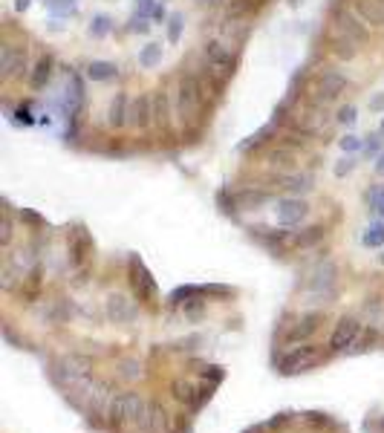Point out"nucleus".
<instances>
[{
	"mask_svg": "<svg viewBox=\"0 0 384 433\" xmlns=\"http://www.w3.org/2000/svg\"><path fill=\"white\" fill-rule=\"evenodd\" d=\"M341 292V269L333 258H321L310 271H306V281L301 289V304L303 309H312V306H326L338 298Z\"/></svg>",
	"mask_w": 384,
	"mask_h": 433,
	"instance_id": "1",
	"label": "nucleus"
},
{
	"mask_svg": "<svg viewBox=\"0 0 384 433\" xmlns=\"http://www.w3.org/2000/svg\"><path fill=\"white\" fill-rule=\"evenodd\" d=\"M49 376L61 390L81 396V393L90 387V381L95 379L93 376V359L84 356V352H64V356H55L49 361Z\"/></svg>",
	"mask_w": 384,
	"mask_h": 433,
	"instance_id": "2",
	"label": "nucleus"
},
{
	"mask_svg": "<svg viewBox=\"0 0 384 433\" xmlns=\"http://www.w3.org/2000/svg\"><path fill=\"white\" fill-rule=\"evenodd\" d=\"M364 41H367V29H364L350 12H344V9L333 12V17H330V44H333V52L338 58H347V61L355 58Z\"/></svg>",
	"mask_w": 384,
	"mask_h": 433,
	"instance_id": "3",
	"label": "nucleus"
},
{
	"mask_svg": "<svg viewBox=\"0 0 384 433\" xmlns=\"http://www.w3.org/2000/svg\"><path fill=\"white\" fill-rule=\"evenodd\" d=\"M205 102V78L197 72V70H188L182 78H179V87H177V107H174V116L182 122V125H191L197 119V113Z\"/></svg>",
	"mask_w": 384,
	"mask_h": 433,
	"instance_id": "4",
	"label": "nucleus"
},
{
	"mask_svg": "<svg viewBox=\"0 0 384 433\" xmlns=\"http://www.w3.org/2000/svg\"><path fill=\"white\" fill-rule=\"evenodd\" d=\"M323 324V309H303L295 315V324H286V318H280L278 324V344L292 349L298 344H310V338L321 329Z\"/></svg>",
	"mask_w": 384,
	"mask_h": 433,
	"instance_id": "5",
	"label": "nucleus"
},
{
	"mask_svg": "<svg viewBox=\"0 0 384 433\" xmlns=\"http://www.w3.org/2000/svg\"><path fill=\"white\" fill-rule=\"evenodd\" d=\"M147 410V399L142 396V393L136 390H116L113 393V399H110V407H107V419L110 425H136L142 419V413Z\"/></svg>",
	"mask_w": 384,
	"mask_h": 433,
	"instance_id": "6",
	"label": "nucleus"
},
{
	"mask_svg": "<svg viewBox=\"0 0 384 433\" xmlns=\"http://www.w3.org/2000/svg\"><path fill=\"white\" fill-rule=\"evenodd\" d=\"M323 359H326V352L318 344H301V347H292L289 352H283V356L278 359V372H280V376L310 372L318 364H323Z\"/></svg>",
	"mask_w": 384,
	"mask_h": 433,
	"instance_id": "7",
	"label": "nucleus"
},
{
	"mask_svg": "<svg viewBox=\"0 0 384 433\" xmlns=\"http://www.w3.org/2000/svg\"><path fill=\"white\" fill-rule=\"evenodd\" d=\"M214 387L217 384H200L197 379H191V376H179L170 381V396H174L179 404H188V407H194L200 410L205 402H211V396H214Z\"/></svg>",
	"mask_w": 384,
	"mask_h": 433,
	"instance_id": "8",
	"label": "nucleus"
},
{
	"mask_svg": "<svg viewBox=\"0 0 384 433\" xmlns=\"http://www.w3.org/2000/svg\"><path fill=\"white\" fill-rule=\"evenodd\" d=\"M344 87H347V78H344L338 70H321L318 78H315V84H312V90L306 95H310L312 102L323 104V107H333L341 98Z\"/></svg>",
	"mask_w": 384,
	"mask_h": 433,
	"instance_id": "9",
	"label": "nucleus"
},
{
	"mask_svg": "<svg viewBox=\"0 0 384 433\" xmlns=\"http://www.w3.org/2000/svg\"><path fill=\"white\" fill-rule=\"evenodd\" d=\"M252 240H257L266 251H272L275 258H283L292 249V231L289 228H272V226H252L248 228Z\"/></svg>",
	"mask_w": 384,
	"mask_h": 433,
	"instance_id": "10",
	"label": "nucleus"
},
{
	"mask_svg": "<svg viewBox=\"0 0 384 433\" xmlns=\"http://www.w3.org/2000/svg\"><path fill=\"white\" fill-rule=\"evenodd\" d=\"M127 269H130V286H133V292L139 294V301L157 304L159 301V286H157V281L150 278V271L145 269V263L136 258V254L127 260Z\"/></svg>",
	"mask_w": 384,
	"mask_h": 433,
	"instance_id": "11",
	"label": "nucleus"
},
{
	"mask_svg": "<svg viewBox=\"0 0 384 433\" xmlns=\"http://www.w3.org/2000/svg\"><path fill=\"white\" fill-rule=\"evenodd\" d=\"M104 318L113 321V324L127 326V324H133V321L139 318V306H136V301H130L127 294L110 292L107 298H104Z\"/></svg>",
	"mask_w": 384,
	"mask_h": 433,
	"instance_id": "12",
	"label": "nucleus"
},
{
	"mask_svg": "<svg viewBox=\"0 0 384 433\" xmlns=\"http://www.w3.org/2000/svg\"><path fill=\"white\" fill-rule=\"evenodd\" d=\"M361 329H364V321L355 318V315H344V318L335 324L333 329V336H330V352H350V347L355 344V338L361 336Z\"/></svg>",
	"mask_w": 384,
	"mask_h": 433,
	"instance_id": "13",
	"label": "nucleus"
},
{
	"mask_svg": "<svg viewBox=\"0 0 384 433\" xmlns=\"http://www.w3.org/2000/svg\"><path fill=\"white\" fill-rule=\"evenodd\" d=\"M272 188L283 191L286 196H301L315 188V176L306 171H280L278 176H272Z\"/></svg>",
	"mask_w": 384,
	"mask_h": 433,
	"instance_id": "14",
	"label": "nucleus"
},
{
	"mask_svg": "<svg viewBox=\"0 0 384 433\" xmlns=\"http://www.w3.org/2000/svg\"><path fill=\"white\" fill-rule=\"evenodd\" d=\"M275 216L283 228H295L303 220H310V205H306V200H301V196H283L275 205Z\"/></svg>",
	"mask_w": 384,
	"mask_h": 433,
	"instance_id": "15",
	"label": "nucleus"
},
{
	"mask_svg": "<svg viewBox=\"0 0 384 433\" xmlns=\"http://www.w3.org/2000/svg\"><path fill=\"white\" fill-rule=\"evenodd\" d=\"M26 47H15L3 44L0 49V70H3V81H17V78L26 75Z\"/></svg>",
	"mask_w": 384,
	"mask_h": 433,
	"instance_id": "16",
	"label": "nucleus"
},
{
	"mask_svg": "<svg viewBox=\"0 0 384 433\" xmlns=\"http://www.w3.org/2000/svg\"><path fill=\"white\" fill-rule=\"evenodd\" d=\"M72 315H75V309H72V304H70L67 298H52V301H44L41 306L35 309V318L41 321V324H47V326H61V324H70V321H72Z\"/></svg>",
	"mask_w": 384,
	"mask_h": 433,
	"instance_id": "17",
	"label": "nucleus"
},
{
	"mask_svg": "<svg viewBox=\"0 0 384 433\" xmlns=\"http://www.w3.org/2000/svg\"><path fill=\"white\" fill-rule=\"evenodd\" d=\"M67 243H70V254H67V263L72 266V269H84L87 266V260H90V254H93V240H90V234H87V228H72L70 231V237H67Z\"/></svg>",
	"mask_w": 384,
	"mask_h": 433,
	"instance_id": "18",
	"label": "nucleus"
},
{
	"mask_svg": "<svg viewBox=\"0 0 384 433\" xmlns=\"http://www.w3.org/2000/svg\"><path fill=\"white\" fill-rule=\"evenodd\" d=\"M202 58H205V61L214 67V70H220V72H225V75L234 72V52H232V47H228L225 41H220V38L202 44Z\"/></svg>",
	"mask_w": 384,
	"mask_h": 433,
	"instance_id": "19",
	"label": "nucleus"
},
{
	"mask_svg": "<svg viewBox=\"0 0 384 433\" xmlns=\"http://www.w3.org/2000/svg\"><path fill=\"white\" fill-rule=\"evenodd\" d=\"M133 427L139 433H165L170 427V413L162 402H147V410L142 413V419Z\"/></svg>",
	"mask_w": 384,
	"mask_h": 433,
	"instance_id": "20",
	"label": "nucleus"
},
{
	"mask_svg": "<svg viewBox=\"0 0 384 433\" xmlns=\"http://www.w3.org/2000/svg\"><path fill=\"white\" fill-rule=\"evenodd\" d=\"M358 318L367 324V326H376V329L384 332V292H370L367 298L361 301Z\"/></svg>",
	"mask_w": 384,
	"mask_h": 433,
	"instance_id": "21",
	"label": "nucleus"
},
{
	"mask_svg": "<svg viewBox=\"0 0 384 433\" xmlns=\"http://www.w3.org/2000/svg\"><path fill=\"white\" fill-rule=\"evenodd\" d=\"M150 122H153V95L139 93L136 98H130V119H127V125L145 130Z\"/></svg>",
	"mask_w": 384,
	"mask_h": 433,
	"instance_id": "22",
	"label": "nucleus"
},
{
	"mask_svg": "<svg viewBox=\"0 0 384 433\" xmlns=\"http://www.w3.org/2000/svg\"><path fill=\"white\" fill-rule=\"evenodd\" d=\"M127 119H130V98L125 93H116L107 104V125L119 130L127 125Z\"/></svg>",
	"mask_w": 384,
	"mask_h": 433,
	"instance_id": "23",
	"label": "nucleus"
},
{
	"mask_svg": "<svg viewBox=\"0 0 384 433\" xmlns=\"http://www.w3.org/2000/svg\"><path fill=\"white\" fill-rule=\"evenodd\" d=\"M355 12L364 24L378 26L384 29V9H381V0H355Z\"/></svg>",
	"mask_w": 384,
	"mask_h": 433,
	"instance_id": "24",
	"label": "nucleus"
},
{
	"mask_svg": "<svg viewBox=\"0 0 384 433\" xmlns=\"http://www.w3.org/2000/svg\"><path fill=\"white\" fill-rule=\"evenodd\" d=\"M323 237H326V228H323V226H310V228L292 231V249L310 251V249H312V246H318Z\"/></svg>",
	"mask_w": 384,
	"mask_h": 433,
	"instance_id": "25",
	"label": "nucleus"
},
{
	"mask_svg": "<svg viewBox=\"0 0 384 433\" xmlns=\"http://www.w3.org/2000/svg\"><path fill=\"white\" fill-rule=\"evenodd\" d=\"M52 67H55L52 55L38 58V64H35V70H32V75H29V87H32V90H41L44 84H49V78H52Z\"/></svg>",
	"mask_w": 384,
	"mask_h": 433,
	"instance_id": "26",
	"label": "nucleus"
},
{
	"mask_svg": "<svg viewBox=\"0 0 384 433\" xmlns=\"http://www.w3.org/2000/svg\"><path fill=\"white\" fill-rule=\"evenodd\" d=\"M116 379H119V381H139V379H142V361L133 359V356L122 359V361L116 364Z\"/></svg>",
	"mask_w": 384,
	"mask_h": 433,
	"instance_id": "27",
	"label": "nucleus"
},
{
	"mask_svg": "<svg viewBox=\"0 0 384 433\" xmlns=\"http://www.w3.org/2000/svg\"><path fill=\"white\" fill-rule=\"evenodd\" d=\"M378 341H381V329H376V326H364V329H361V336L355 338V344L350 347V352L355 356V352H364V349L376 347Z\"/></svg>",
	"mask_w": 384,
	"mask_h": 433,
	"instance_id": "28",
	"label": "nucleus"
},
{
	"mask_svg": "<svg viewBox=\"0 0 384 433\" xmlns=\"http://www.w3.org/2000/svg\"><path fill=\"white\" fill-rule=\"evenodd\" d=\"M87 75L93 78V81H110V78L119 75V67L110 64V61H93V64L87 67Z\"/></svg>",
	"mask_w": 384,
	"mask_h": 433,
	"instance_id": "29",
	"label": "nucleus"
},
{
	"mask_svg": "<svg viewBox=\"0 0 384 433\" xmlns=\"http://www.w3.org/2000/svg\"><path fill=\"white\" fill-rule=\"evenodd\" d=\"M361 243L367 246V249H378V246H384V223H373V226L364 228Z\"/></svg>",
	"mask_w": 384,
	"mask_h": 433,
	"instance_id": "30",
	"label": "nucleus"
},
{
	"mask_svg": "<svg viewBox=\"0 0 384 433\" xmlns=\"http://www.w3.org/2000/svg\"><path fill=\"white\" fill-rule=\"evenodd\" d=\"M162 61V47L159 44H147L142 52H139V64L142 67H157Z\"/></svg>",
	"mask_w": 384,
	"mask_h": 433,
	"instance_id": "31",
	"label": "nucleus"
},
{
	"mask_svg": "<svg viewBox=\"0 0 384 433\" xmlns=\"http://www.w3.org/2000/svg\"><path fill=\"white\" fill-rule=\"evenodd\" d=\"M153 104H157V110H153V119L157 122H168V116H170V110H168V93H157L153 95Z\"/></svg>",
	"mask_w": 384,
	"mask_h": 433,
	"instance_id": "32",
	"label": "nucleus"
},
{
	"mask_svg": "<svg viewBox=\"0 0 384 433\" xmlns=\"http://www.w3.org/2000/svg\"><path fill=\"white\" fill-rule=\"evenodd\" d=\"M15 226H12V211L9 208H3V220H0V231H3V234H0V243H3V249H9L12 246V231Z\"/></svg>",
	"mask_w": 384,
	"mask_h": 433,
	"instance_id": "33",
	"label": "nucleus"
},
{
	"mask_svg": "<svg viewBox=\"0 0 384 433\" xmlns=\"http://www.w3.org/2000/svg\"><path fill=\"white\" fill-rule=\"evenodd\" d=\"M182 26H185V15L177 12L174 17H170V24H168V38H170V44H177V41H179Z\"/></svg>",
	"mask_w": 384,
	"mask_h": 433,
	"instance_id": "34",
	"label": "nucleus"
},
{
	"mask_svg": "<svg viewBox=\"0 0 384 433\" xmlns=\"http://www.w3.org/2000/svg\"><path fill=\"white\" fill-rule=\"evenodd\" d=\"M367 203H370V208H376V211L384 216V188H373V191L367 194Z\"/></svg>",
	"mask_w": 384,
	"mask_h": 433,
	"instance_id": "35",
	"label": "nucleus"
},
{
	"mask_svg": "<svg viewBox=\"0 0 384 433\" xmlns=\"http://www.w3.org/2000/svg\"><path fill=\"white\" fill-rule=\"evenodd\" d=\"M338 122H341V125H347V127H353V125H355V107H353V104L341 107V113H338Z\"/></svg>",
	"mask_w": 384,
	"mask_h": 433,
	"instance_id": "36",
	"label": "nucleus"
},
{
	"mask_svg": "<svg viewBox=\"0 0 384 433\" xmlns=\"http://www.w3.org/2000/svg\"><path fill=\"white\" fill-rule=\"evenodd\" d=\"M21 220H29L32 226H44V220L38 214H32V211H21Z\"/></svg>",
	"mask_w": 384,
	"mask_h": 433,
	"instance_id": "37",
	"label": "nucleus"
},
{
	"mask_svg": "<svg viewBox=\"0 0 384 433\" xmlns=\"http://www.w3.org/2000/svg\"><path fill=\"white\" fill-rule=\"evenodd\" d=\"M370 110H373V113H384V93L373 98V102H370Z\"/></svg>",
	"mask_w": 384,
	"mask_h": 433,
	"instance_id": "38",
	"label": "nucleus"
},
{
	"mask_svg": "<svg viewBox=\"0 0 384 433\" xmlns=\"http://www.w3.org/2000/svg\"><path fill=\"white\" fill-rule=\"evenodd\" d=\"M197 3H202V6H220L223 0H197Z\"/></svg>",
	"mask_w": 384,
	"mask_h": 433,
	"instance_id": "39",
	"label": "nucleus"
},
{
	"mask_svg": "<svg viewBox=\"0 0 384 433\" xmlns=\"http://www.w3.org/2000/svg\"><path fill=\"white\" fill-rule=\"evenodd\" d=\"M378 150V142H367V153H376Z\"/></svg>",
	"mask_w": 384,
	"mask_h": 433,
	"instance_id": "40",
	"label": "nucleus"
},
{
	"mask_svg": "<svg viewBox=\"0 0 384 433\" xmlns=\"http://www.w3.org/2000/svg\"><path fill=\"white\" fill-rule=\"evenodd\" d=\"M378 427H381V430H384V419H381V422H378Z\"/></svg>",
	"mask_w": 384,
	"mask_h": 433,
	"instance_id": "41",
	"label": "nucleus"
},
{
	"mask_svg": "<svg viewBox=\"0 0 384 433\" xmlns=\"http://www.w3.org/2000/svg\"><path fill=\"white\" fill-rule=\"evenodd\" d=\"M378 263H384V254H381V258H378Z\"/></svg>",
	"mask_w": 384,
	"mask_h": 433,
	"instance_id": "42",
	"label": "nucleus"
},
{
	"mask_svg": "<svg viewBox=\"0 0 384 433\" xmlns=\"http://www.w3.org/2000/svg\"><path fill=\"white\" fill-rule=\"evenodd\" d=\"M381 133H384V122H381Z\"/></svg>",
	"mask_w": 384,
	"mask_h": 433,
	"instance_id": "43",
	"label": "nucleus"
},
{
	"mask_svg": "<svg viewBox=\"0 0 384 433\" xmlns=\"http://www.w3.org/2000/svg\"><path fill=\"white\" fill-rule=\"evenodd\" d=\"M381 9H384V0H381Z\"/></svg>",
	"mask_w": 384,
	"mask_h": 433,
	"instance_id": "44",
	"label": "nucleus"
}]
</instances>
